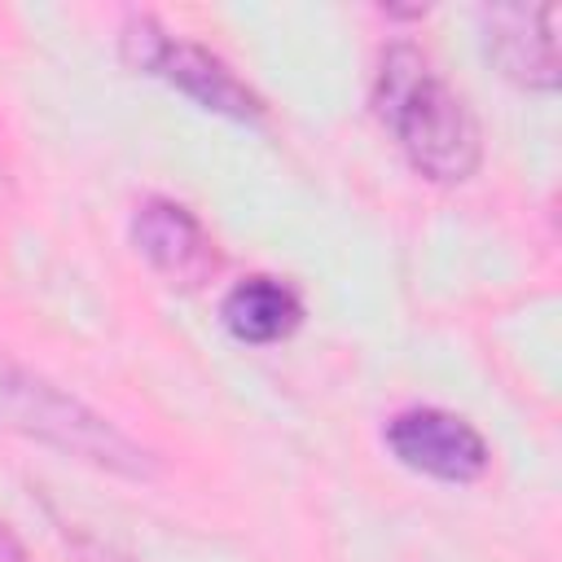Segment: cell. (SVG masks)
<instances>
[{
  "label": "cell",
  "instance_id": "obj_8",
  "mask_svg": "<svg viewBox=\"0 0 562 562\" xmlns=\"http://www.w3.org/2000/svg\"><path fill=\"white\" fill-rule=\"evenodd\" d=\"M0 562H31V558H26V549L18 544V536H13V531H4V527H0Z\"/></svg>",
  "mask_w": 562,
  "mask_h": 562
},
{
  "label": "cell",
  "instance_id": "obj_3",
  "mask_svg": "<svg viewBox=\"0 0 562 562\" xmlns=\"http://www.w3.org/2000/svg\"><path fill=\"white\" fill-rule=\"evenodd\" d=\"M123 53L132 66L162 75L167 83H176L180 92H189L193 101H202L206 110H220L228 119H259V97L206 48L189 44V40H171L162 35L149 18H132L123 31Z\"/></svg>",
  "mask_w": 562,
  "mask_h": 562
},
{
  "label": "cell",
  "instance_id": "obj_5",
  "mask_svg": "<svg viewBox=\"0 0 562 562\" xmlns=\"http://www.w3.org/2000/svg\"><path fill=\"white\" fill-rule=\"evenodd\" d=\"M132 241L158 277H167L171 285H184V290L211 281L220 268L211 233L180 202H167V198H149L145 206H136Z\"/></svg>",
  "mask_w": 562,
  "mask_h": 562
},
{
  "label": "cell",
  "instance_id": "obj_2",
  "mask_svg": "<svg viewBox=\"0 0 562 562\" xmlns=\"http://www.w3.org/2000/svg\"><path fill=\"white\" fill-rule=\"evenodd\" d=\"M0 408L18 430H26L79 461H92L101 470L132 474V479L154 470L149 452L136 448L123 430H114L101 413H92L83 400L66 395L61 386L35 378L31 369L13 364L4 351H0Z\"/></svg>",
  "mask_w": 562,
  "mask_h": 562
},
{
  "label": "cell",
  "instance_id": "obj_6",
  "mask_svg": "<svg viewBox=\"0 0 562 562\" xmlns=\"http://www.w3.org/2000/svg\"><path fill=\"white\" fill-rule=\"evenodd\" d=\"M553 4L522 9V4H501L483 13L487 26V53L496 66L522 83V88H553L558 83V40H553Z\"/></svg>",
  "mask_w": 562,
  "mask_h": 562
},
{
  "label": "cell",
  "instance_id": "obj_1",
  "mask_svg": "<svg viewBox=\"0 0 562 562\" xmlns=\"http://www.w3.org/2000/svg\"><path fill=\"white\" fill-rule=\"evenodd\" d=\"M378 114L408 162L430 180H465L479 167V127L465 101L430 70L413 44H395L378 70Z\"/></svg>",
  "mask_w": 562,
  "mask_h": 562
},
{
  "label": "cell",
  "instance_id": "obj_4",
  "mask_svg": "<svg viewBox=\"0 0 562 562\" xmlns=\"http://www.w3.org/2000/svg\"><path fill=\"white\" fill-rule=\"evenodd\" d=\"M391 452L422 474L448 479V483H470L487 470V443L483 435L443 408H404L386 426Z\"/></svg>",
  "mask_w": 562,
  "mask_h": 562
},
{
  "label": "cell",
  "instance_id": "obj_7",
  "mask_svg": "<svg viewBox=\"0 0 562 562\" xmlns=\"http://www.w3.org/2000/svg\"><path fill=\"white\" fill-rule=\"evenodd\" d=\"M220 316H224L228 334L241 342H277L299 325L303 303L290 285H281L272 277H246L224 294Z\"/></svg>",
  "mask_w": 562,
  "mask_h": 562
}]
</instances>
